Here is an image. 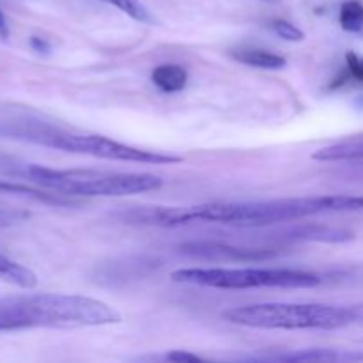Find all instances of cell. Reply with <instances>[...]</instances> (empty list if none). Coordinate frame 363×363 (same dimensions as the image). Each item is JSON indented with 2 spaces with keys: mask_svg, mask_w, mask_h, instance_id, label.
<instances>
[{
  "mask_svg": "<svg viewBox=\"0 0 363 363\" xmlns=\"http://www.w3.org/2000/svg\"><path fill=\"white\" fill-rule=\"evenodd\" d=\"M363 211V195H323V197L275 199L255 202H206L186 208H140L124 220L130 223L179 227L191 222L225 223L234 227H264L293 222L326 213Z\"/></svg>",
  "mask_w": 363,
  "mask_h": 363,
  "instance_id": "cell-1",
  "label": "cell"
},
{
  "mask_svg": "<svg viewBox=\"0 0 363 363\" xmlns=\"http://www.w3.org/2000/svg\"><path fill=\"white\" fill-rule=\"evenodd\" d=\"M121 323V314L108 303L80 294L39 293L0 298L4 330L105 326Z\"/></svg>",
  "mask_w": 363,
  "mask_h": 363,
  "instance_id": "cell-2",
  "label": "cell"
},
{
  "mask_svg": "<svg viewBox=\"0 0 363 363\" xmlns=\"http://www.w3.org/2000/svg\"><path fill=\"white\" fill-rule=\"evenodd\" d=\"M223 319L261 330H340L363 323V303H257L230 308Z\"/></svg>",
  "mask_w": 363,
  "mask_h": 363,
  "instance_id": "cell-3",
  "label": "cell"
},
{
  "mask_svg": "<svg viewBox=\"0 0 363 363\" xmlns=\"http://www.w3.org/2000/svg\"><path fill=\"white\" fill-rule=\"evenodd\" d=\"M0 137L32 142V144L60 149V151L66 152H78V155H89L103 160H113V162L151 163V165H172V163L183 162L181 156L133 147V145L121 144L112 138L103 137V135L69 133V131L35 123H0Z\"/></svg>",
  "mask_w": 363,
  "mask_h": 363,
  "instance_id": "cell-4",
  "label": "cell"
},
{
  "mask_svg": "<svg viewBox=\"0 0 363 363\" xmlns=\"http://www.w3.org/2000/svg\"><path fill=\"white\" fill-rule=\"evenodd\" d=\"M25 176L35 184L60 195L73 197H124L145 194L163 186V179L155 174L103 172V170L69 169L59 170L43 165H28Z\"/></svg>",
  "mask_w": 363,
  "mask_h": 363,
  "instance_id": "cell-5",
  "label": "cell"
},
{
  "mask_svg": "<svg viewBox=\"0 0 363 363\" xmlns=\"http://www.w3.org/2000/svg\"><path fill=\"white\" fill-rule=\"evenodd\" d=\"M170 279L213 289H307L321 284V277L315 273L286 268H184L174 272Z\"/></svg>",
  "mask_w": 363,
  "mask_h": 363,
  "instance_id": "cell-6",
  "label": "cell"
},
{
  "mask_svg": "<svg viewBox=\"0 0 363 363\" xmlns=\"http://www.w3.org/2000/svg\"><path fill=\"white\" fill-rule=\"evenodd\" d=\"M179 252L186 257L199 261L215 262H257L275 257L277 248H245L218 241H191L179 247Z\"/></svg>",
  "mask_w": 363,
  "mask_h": 363,
  "instance_id": "cell-7",
  "label": "cell"
},
{
  "mask_svg": "<svg viewBox=\"0 0 363 363\" xmlns=\"http://www.w3.org/2000/svg\"><path fill=\"white\" fill-rule=\"evenodd\" d=\"M354 238L353 233L346 229H337L319 223H307V225L294 227L282 234V240L287 241H319V243H346Z\"/></svg>",
  "mask_w": 363,
  "mask_h": 363,
  "instance_id": "cell-8",
  "label": "cell"
},
{
  "mask_svg": "<svg viewBox=\"0 0 363 363\" xmlns=\"http://www.w3.org/2000/svg\"><path fill=\"white\" fill-rule=\"evenodd\" d=\"M268 360L277 362H318V363H337V362H363V353L350 350H330V347H318V350H303L294 353L269 357Z\"/></svg>",
  "mask_w": 363,
  "mask_h": 363,
  "instance_id": "cell-9",
  "label": "cell"
},
{
  "mask_svg": "<svg viewBox=\"0 0 363 363\" xmlns=\"http://www.w3.org/2000/svg\"><path fill=\"white\" fill-rule=\"evenodd\" d=\"M151 80L165 94H176L186 87L188 71L179 64H162V66L155 67V71L151 73Z\"/></svg>",
  "mask_w": 363,
  "mask_h": 363,
  "instance_id": "cell-10",
  "label": "cell"
},
{
  "mask_svg": "<svg viewBox=\"0 0 363 363\" xmlns=\"http://www.w3.org/2000/svg\"><path fill=\"white\" fill-rule=\"evenodd\" d=\"M0 280L20 287V289H32L38 286V277L32 269L4 254H0Z\"/></svg>",
  "mask_w": 363,
  "mask_h": 363,
  "instance_id": "cell-11",
  "label": "cell"
},
{
  "mask_svg": "<svg viewBox=\"0 0 363 363\" xmlns=\"http://www.w3.org/2000/svg\"><path fill=\"white\" fill-rule=\"evenodd\" d=\"M233 59H236L238 62L247 64L252 67H261V69H282L287 64L286 57L279 55V53L268 52V50H259V48H250V50H236V52H230Z\"/></svg>",
  "mask_w": 363,
  "mask_h": 363,
  "instance_id": "cell-12",
  "label": "cell"
},
{
  "mask_svg": "<svg viewBox=\"0 0 363 363\" xmlns=\"http://www.w3.org/2000/svg\"><path fill=\"white\" fill-rule=\"evenodd\" d=\"M340 27L351 34L363 35V4L358 0H346L339 11Z\"/></svg>",
  "mask_w": 363,
  "mask_h": 363,
  "instance_id": "cell-13",
  "label": "cell"
},
{
  "mask_svg": "<svg viewBox=\"0 0 363 363\" xmlns=\"http://www.w3.org/2000/svg\"><path fill=\"white\" fill-rule=\"evenodd\" d=\"M103 2L110 4V6L117 7L119 11H123L124 14H128L130 18H133L135 21H140V23L152 25L155 23V16L151 14V11L140 2V0H103Z\"/></svg>",
  "mask_w": 363,
  "mask_h": 363,
  "instance_id": "cell-14",
  "label": "cell"
},
{
  "mask_svg": "<svg viewBox=\"0 0 363 363\" xmlns=\"http://www.w3.org/2000/svg\"><path fill=\"white\" fill-rule=\"evenodd\" d=\"M272 30L279 35L280 39H286V41L296 43V41H303L305 39V32L301 28H298L296 25H293L291 21L286 20H273L269 23Z\"/></svg>",
  "mask_w": 363,
  "mask_h": 363,
  "instance_id": "cell-15",
  "label": "cell"
},
{
  "mask_svg": "<svg viewBox=\"0 0 363 363\" xmlns=\"http://www.w3.org/2000/svg\"><path fill=\"white\" fill-rule=\"evenodd\" d=\"M30 213L25 209H14V208H0V230L11 229L20 223L27 222Z\"/></svg>",
  "mask_w": 363,
  "mask_h": 363,
  "instance_id": "cell-16",
  "label": "cell"
},
{
  "mask_svg": "<svg viewBox=\"0 0 363 363\" xmlns=\"http://www.w3.org/2000/svg\"><path fill=\"white\" fill-rule=\"evenodd\" d=\"M346 78L363 85V57L354 52L346 53Z\"/></svg>",
  "mask_w": 363,
  "mask_h": 363,
  "instance_id": "cell-17",
  "label": "cell"
},
{
  "mask_svg": "<svg viewBox=\"0 0 363 363\" xmlns=\"http://www.w3.org/2000/svg\"><path fill=\"white\" fill-rule=\"evenodd\" d=\"M167 360L176 363H191V362H204V358L197 357L194 353H186V351H172L167 354Z\"/></svg>",
  "mask_w": 363,
  "mask_h": 363,
  "instance_id": "cell-18",
  "label": "cell"
},
{
  "mask_svg": "<svg viewBox=\"0 0 363 363\" xmlns=\"http://www.w3.org/2000/svg\"><path fill=\"white\" fill-rule=\"evenodd\" d=\"M30 46L35 50V52H48V50H50L48 43H46L45 39H41V38H32L30 39Z\"/></svg>",
  "mask_w": 363,
  "mask_h": 363,
  "instance_id": "cell-19",
  "label": "cell"
},
{
  "mask_svg": "<svg viewBox=\"0 0 363 363\" xmlns=\"http://www.w3.org/2000/svg\"><path fill=\"white\" fill-rule=\"evenodd\" d=\"M7 35H9V25H7L4 13L0 11V38H7Z\"/></svg>",
  "mask_w": 363,
  "mask_h": 363,
  "instance_id": "cell-20",
  "label": "cell"
},
{
  "mask_svg": "<svg viewBox=\"0 0 363 363\" xmlns=\"http://www.w3.org/2000/svg\"><path fill=\"white\" fill-rule=\"evenodd\" d=\"M0 332H4V326L2 325H0Z\"/></svg>",
  "mask_w": 363,
  "mask_h": 363,
  "instance_id": "cell-21",
  "label": "cell"
},
{
  "mask_svg": "<svg viewBox=\"0 0 363 363\" xmlns=\"http://www.w3.org/2000/svg\"><path fill=\"white\" fill-rule=\"evenodd\" d=\"M269 2H272V0H269Z\"/></svg>",
  "mask_w": 363,
  "mask_h": 363,
  "instance_id": "cell-22",
  "label": "cell"
}]
</instances>
